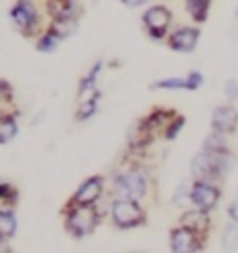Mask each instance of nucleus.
Wrapping results in <instances>:
<instances>
[{
    "label": "nucleus",
    "instance_id": "obj_1",
    "mask_svg": "<svg viewBox=\"0 0 238 253\" xmlns=\"http://www.w3.org/2000/svg\"><path fill=\"white\" fill-rule=\"evenodd\" d=\"M111 213H113V222L119 228H132V226H138L144 222L142 210L134 201H130V199L115 201L111 205Z\"/></svg>",
    "mask_w": 238,
    "mask_h": 253
},
{
    "label": "nucleus",
    "instance_id": "obj_2",
    "mask_svg": "<svg viewBox=\"0 0 238 253\" xmlns=\"http://www.w3.org/2000/svg\"><path fill=\"white\" fill-rule=\"evenodd\" d=\"M98 222V215L90 205H78L76 210L69 211V218H67V226L73 234L78 237H84V234H90L94 230V226Z\"/></svg>",
    "mask_w": 238,
    "mask_h": 253
},
{
    "label": "nucleus",
    "instance_id": "obj_3",
    "mask_svg": "<svg viewBox=\"0 0 238 253\" xmlns=\"http://www.w3.org/2000/svg\"><path fill=\"white\" fill-rule=\"evenodd\" d=\"M115 186L123 195L132 197V199H142L144 193H146V180H144V176L140 174V171H134V169L125 171V174H121V176H117L115 178Z\"/></svg>",
    "mask_w": 238,
    "mask_h": 253
},
{
    "label": "nucleus",
    "instance_id": "obj_4",
    "mask_svg": "<svg viewBox=\"0 0 238 253\" xmlns=\"http://www.w3.org/2000/svg\"><path fill=\"white\" fill-rule=\"evenodd\" d=\"M169 21H171V13L165 6H151L149 11L144 13V25L155 38H161V36L167 32Z\"/></svg>",
    "mask_w": 238,
    "mask_h": 253
},
{
    "label": "nucleus",
    "instance_id": "obj_5",
    "mask_svg": "<svg viewBox=\"0 0 238 253\" xmlns=\"http://www.w3.org/2000/svg\"><path fill=\"white\" fill-rule=\"evenodd\" d=\"M200 241L197 239V232L192 228H176L171 232V251L176 253H190V251H200Z\"/></svg>",
    "mask_w": 238,
    "mask_h": 253
},
{
    "label": "nucleus",
    "instance_id": "obj_6",
    "mask_svg": "<svg viewBox=\"0 0 238 253\" xmlns=\"http://www.w3.org/2000/svg\"><path fill=\"white\" fill-rule=\"evenodd\" d=\"M190 199H192V203H195L198 210L209 211V210H213V207L217 205L219 193H217V188H213L211 184H207V182H203V180H198V182L195 184V188H192Z\"/></svg>",
    "mask_w": 238,
    "mask_h": 253
},
{
    "label": "nucleus",
    "instance_id": "obj_7",
    "mask_svg": "<svg viewBox=\"0 0 238 253\" xmlns=\"http://www.w3.org/2000/svg\"><path fill=\"white\" fill-rule=\"evenodd\" d=\"M190 171H192V176H195L197 180H207V178L219 174V171H217V161H215V153L213 151L198 153V155L192 159Z\"/></svg>",
    "mask_w": 238,
    "mask_h": 253
},
{
    "label": "nucleus",
    "instance_id": "obj_8",
    "mask_svg": "<svg viewBox=\"0 0 238 253\" xmlns=\"http://www.w3.org/2000/svg\"><path fill=\"white\" fill-rule=\"evenodd\" d=\"M211 126L213 130L219 132V134H228L236 130L238 126V111L234 109V107H217V109L213 111V117H211Z\"/></svg>",
    "mask_w": 238,
    "mask_h": 253
},
{
    "label": "nucleus",
    "instance_id": "obj_9",
    "mask_svg": "<svg viewBox=\"0 0 238 253\" xmlns=\"http://www.w3.org/2000/svg\"><path fill=\"white\" fill-rule=\"evenodd\" d=\"M13 21L21 32H30L38 23V13H36L34 4L27 2V0H19L13 8Z\"/></svg>",
    "mask_w": 238,
    "mask_h": 253
},
{
    "label": "nucleus",
    "instance_id": "obj_10",
    "mask_svg": "<svg viewBox=\"0 0 238 253\" xmlns=\"http://www.w3.org/2000/svg\"><path fill=\"white\" fill-rule=\"evenodd\" d=\"M100 193H103V180H100L98 176L88 178L86 182L78 188L73 201H76V205H92L94 201H98Z\"/></svg>",
    "mask_w": 238,
    "mask_h": 253
},
{
    "label": "nucleus",
    "instance_id": "obj_11",
    "mask_svg": "<svg viewBox=\"0 0 238 253\" xmlns=\"http://www.w3.org/2000/svg\"><path fill=\"white\" fill-rule=\"evenodd\" d=\"M198 42V30L195 28H182V30H176L171 34L169 38V46L178 52H190L195 50Z\"/></svg>",
    "mask_w": 238,
    "mask_h": 253
},
{
    "label": "nucleus",
    "instance_id": "obj_12",
    "mask_svg": "<svg viewBox=\"0 0 238 253\" xmlns=\"http://www.w3.org/2000/svg\"><path fill=\"white\" fill-rule=\"evenodd\" d=\"M182 224L186 226V228H192L195 232H203L207 230L209 226V220H207V213L200 210V211H188L182 215Z\"/></svg>",
    "mask_w": 238,
    "mask_h": 253
},
{
    "label": "nucleus",
    "instance_id": "obj_13",
    "mask_svg": "<svg viewBox=\"0 0 238 253\" xmlns=\"http://www.w3.org/2000/svg\"><path fill=\"white\" fill-rule=\"evenodd\" d=\"M48 11L54 19L61 17H73L76 13V0H48Z\"/></svg>",
    "mask_w": 238,
    "mask_h": 253
},
{
    "label": "nucleus",
    "instance_id": "obj_14",
    "mask_svg": "<svg viewBox=\"0 0 238 253\" xmlns=\"http://www.w3.org/2000/svg\"><path fill=\"white\" fill-rule=\"evenodd\" d=\"M78 23L73 17H61V19H54L52 21V28L50 32L57 36V38H67V36H71L73 32H76Z\"/></svg>",
    "mask_w": 238,
    "mask_h": 253
},
{
    "label": "nucleus",
    "instance_id": "obj_15",
    "mask_svg": "<svg viewBox=\"0 0 238 253\" xmlns=\"http://www.w3.org/2000/svg\"><path fill=\"white\" fill-rule=\"evenodd\" d=\"M209 4H211V0H186L188 13L192 15V19H197V21H205L207 19Z\"/></svg>",
    "mask_w": 238,
    "mask_h": 253
},
{
    "label": "nucleus",
    "instance_id": "obj_16",
    "mask_svg": "<svg viewBox=\"0 0 238 253\" xmlns=\"http://www.w3.org/2000/svg\"><path fill=\"white\" fill-rule=\"evenodd\" d=\"M17 230V220L11 211H2L0 213V234L2 239H11Z\"/></svg>",
    "mask_w": 238,
    "mask_h": 253
},
{
    "label": "nucleus",
    "instance_id": "obj_17",
    "mask_svg": "<svg viewBox=\"0 0 238 253\" xmlns=\"http://www.w3.org/2000/svg\"><path fill=\"white\" fill-rule=\"evenodd\" d=\"M17 134V122L13 117H4L2 124H0V142H11V138Z\"/></svg>",
    "mask_w": 238,
    "mask_h": 253
},
{
    "label": "nucleus",
    "instance_id": "obj_18",
    "mask_svg": "<svg viewBox=\"0 0 238 253\" xmlns=\"http://www.w3.org/2000/svg\"><path fill=\"white\" fill-rule=\"evenodd\" d=\"M155 88H171V90H180L186 88L188 90V78H169V80H161V82L155 84Z\"/></svg>",
    "mask_w": 238,
    "mask_h": 253
},
{
    "label": "nucleus",
    "instance_id": "obj_19",
    "mask_svg": "<svg viewBox=\"0 0 238 253\" xmlns=\"http://www.w3.org/2000/svg\"><path fill=\"white\" fill-rule=\"evenodd\" d=\"M222 245H224V249H234L238 245V228H236V226H228V228H226Z\"/></svg>",
    "mask_w": 238,
    "mask_h": 253
},
{
    "label": "nucleus",
    "instance_id": "obj_20",
    "mask_svg": "<svg viewBox=\"0 0 238 253\" xmlns=\"http://www.w3.org/2000/svg\"><path fill=\"white\" fill-rule=\"evenodd\" d=\"M54 48H57V36H54L52 32L46 34V36H44V38L38 42V50H40V52H52Z\"/></svg>",
    "mask_w": 238,
    "mask_h": 253
},
{
    "label": "nucleus",
    "instance_id": "obj_21",
    "mask_svg": "<svg viewBox=\"0 0 238 253\" xmlns=\"http://www.w3.org/2000/svg\"><path fill=\"white\" fill-rule=\"evenodd\" d=\"M217 134H219V132L213 130L211 136L205 140V151H222V149H224V140L217 138Z\"/></svg>",
    "mask_w": 238,
    "mask_h": 253
},
{
    "label": "nucleus",
    "instance_id": "obj_22",
    "mask_svg": "<svg viewBox=\"0 0 238 253\" xmlns=\"http://www.w3.org/2000/svg\"><path fill=\"white\" fill-rule=\"evenodd\" d=\"M0 197H2L4 203H8V201L13 203V201H17V199H15L17 197V188H13L8 182H4L2 186H0Z\"/></svg>",
    "mask_w": 238,
    "mask_h": 253
},
{
    "label": "nucleus",
    "instance_id": "obj_23",
    "mask_svg": "<svg viewBox=\"0 0 238 253\" xmlns=\"http://www.w3.org/2000/svg\"><path fill=\"white\" fill-rule=\"evenodd\" d=\"M96 111V98H88V101H84V105H81V109H79V120H84V117H90Z\"/></svg>",
    "mask_w": 238,
    "mask_h": 253
},
{
    "label": "nucleus",
    "instance_id": "obj_24",
    "mask_svg": "<svg viewBox=\"0 0 238 253\" xmlns=\"http://www.w3.org/2000/svg\"><path fill=\"white\" fill-rule=\"evenodd\" d=\"M182 126H184V117H176V122H173L171 126H167V132H165V136H167L169 140H171V138H176Z\"/></svg>",
    "mask_w": 238,
    "mask_h": 253
},
{
    "label": "nucleus",
    "instance_id": "obj_25",
    "mask_svg": "<svg viewBox=\"0 0 238 253\" xmlns=\"http://www.w3.org/2000/svg\"><path fill=\"white\" fill-rule=\"evenodd\" d=\"M226 96L228 98H238V82H236V80H230V82H228L226 84Z\"/></svg>",
    "mask_w": 238,
    "mask_h": 253
},
{
    "label": "nucleus",
    "instance_id": "obj_26",
    "mask_svg": "<svg viewBox=\"0 0 238 253\" xmlns=\"http://www.w3.org/2000/svg\"><path fill=\"white\" fill-rule=\"evenodd\" d=\"M200 84H203V76H200V74H197V71H195V74L188 76V90H197Z\"/></svg>",
    "mask_w": 238,
    "mask_h": 253
},
{
    "label": "nucleus",
    "instance_id": "obj_27",
    "mask_svg": "<svg viewBox=\"0 0 238 253\" xmlns=\"http://www.w3.org/2000/svg\"><path fill=\"white\" fill-rule=\"evenodd\" d=\"M228 213H230V218H232L234 222H238V203H232L230 210H228Z\"/></svg>",
    "mask_w": 238,
    "mask_h": 253
},
{
    "label": "nucleus",
    "instance_id": "obj_28",
    "mask_svg": "<svg viewBox=\"0 0 238 253\" xmlns=\"http://www.w3.org/2000/svg\"><path fill=\"white\" fill-rule=\"evenodd\" d=\"M123 4H127V6H140V4H144L146 0H121Z\"/></svg>",
    "mask_w": 238,
    "mask_h": 253
}]
</instances>
